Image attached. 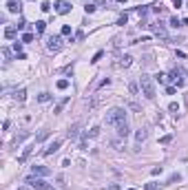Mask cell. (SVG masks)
<instances>
[{
    "mask_svg": "<svg viewBox=\"0 0 188 190\" xmlns=\"http://www.w3.org/2000/svg\"><path fill=\"white\" fill-rule=\"evenodd\" d=\"M44 29H46V22H44V20H38V22H35V31H38V33H42Z\"/></svg>",
    "mask_w": 188,
    "mask_h": 190,
    "instance_id": "cell-19",
    "label": "cell"
},
{
    "mask_svg": "<svg viewBox=\"0 0 188 190\" xmlns=\"http://www.w3.org/2000/svg\"><path fill=\"white\" fill-rule=\"evenodd\" d=\"M84 11H87V13H93V11H95V5H87V7H84Z\"/></svg>",
    "mask_w": 188,
    "mask_h": 190,
    "instance_id": "cell-34",
    "label": "cell"
},
{
    "mask_svg": "<svg viewBox=\"0 0 188 190\" xmlns=\"http://www.w3.org/2000/svg\"><path fill=\"white\" fill-rule=\"evenodd\" d=\"M126 20H128V18H126V13H124V16H122L120 20H117V24H126Z\"/></svg>",
    "mask_w": 188,
    "mask_h": 190,
    "instance_id": "cell-40",
    "label": "cell"
},
{
    "mask_svg": "<svg viewBox=\"0 0 188 190\" xmlns=\"http://www.w3.org/2000/svg\"><path fill=\"white\" fill-rule=\"evenodd\" d=\"M171 24H173V27H179L182 20H179V18H171Z\"/></svg>",
    "mask_w": 188,
    "mask_h": 190,
    "instance_id": "cell-36",
    "label": "cell"
},
{
    "mask_svg": "<svg viewBox=\"0 0 188 190\" xmlns=\"http://www.w3.org/2000/svg\"><path fill=\"white\" fill-rule=\"evenodd\" d=\"M106 126H113V128H117L120 124H124V122H126V111L124 108H111L109 113H106Z\"/></svg>",
    "mask_w": 188,
    "mask_h": 190,
    "instance_id": "cell-2",
    "label": "cell"
},
{
    "mask_svg": "<svg viewBox=\"0 0 188 190\" xmlns=\"http://www.w3.org/2000/svg\"><path fill=\"white\" fill-rule=\"evenodd\" d=\"M20 9H22L20 0H7V11H11V13H18Z\"/></svg>",
    "mask_w": 188,
    "mask_h": 190,
    "instance_id": "cell-11",
    "label": "cell"
},
{
    "mask_svg": "<svg viewBox=\"0 0 188 190\" xmlns=\"http://www.w3.org/2000/svg\"><path fill=\"white\" fill-rule=\"evenodd\" d=\"M155 78H157V82H159V84H164V82L168 80V75H164V73H157Z\"/></svg>",
    "mask_w": 188,
    "mask_h": 190,
    "instance_id": "cell-28",
    "label": "cell"
},
{
    "mask_svg": "<svg viewBox=\"0 0 188 190\" xmlns=\"http://www.w3.org/2000/svg\"><path fill=\"white\" fill-rule=\"evenodd\" d=\"M2 53H5V58H7V60H11V51H9V49H7V46H5V49H2Z\"/></svg>",
    "mask_w": 188,
    "mask_h": 190,
    "instance_id": "cell-39",
    "label": "cell"
},
{
    "mask_svg": "<svg viewBox=\"0 0 188 190\" xmlns=\"http://www.w3.org/2000/svg\"><path fill=\"white\" fill-rule=\"evenodd\" d=\"M60 91H64V89H69V80H58V84H55Z\"/></svg>",
    "mask_w": 188,
    "mask_h": 190,
    "instance_id": "cell-21",
    "label": "cell"
},
{
    "mask_svg": "<svg viewBox=\"0 0 188 190\" xmlns=\"http://www.w3.org/2000/svg\"><path fill=\"white\" fill-rule=\"evenodd\" d=\"M144 188H146V190H159L162 186H159V184H155V181H150V184H146Z\"/></svg>",
    "mask_w": 188,
    "mask_h": 190,
    "instance_id": "cell-24",
    "label": "cell"
},
{
    "mask_svg": "<svg viewBox=\"0 0 188 190\" xmlns=\"http://www.w3.org/2000/svg\"><path fill=\"white\" fill-rule=\"evenodd\" d=\"M13 100H16L18 104H22V102L27 100V91H24V89H18V91L13 93Z\"/></svg>",
    "mask_w": 188,
    "mask_h": 190,
    "instance_id": "cell-14",
    "label": "cell"
},
{
    "mask_svg": "<svg viewBox=\"0 0 188 190\" xmlns=\"http://www.w3.org/2000/svg\"><path fill=\"white\" fill-rule=\"evenodd\" d=\"M98 135H100V126H93V128L87 133V137H91V139H93V137H98Z\"/></svg>",
    "mask_w": 188,
    "mask_h": 190,
    "instance_id": "cell-20",
    "label": "cell"
},
{
    "mask_svg": "<svg viewBox=\"0 0 188 190\" xmlns=\"http://www.w3.org/2000/svg\"><path fill=\"white\" fill-rule=\"evenodd\" d=\"M171 141H173V135H164L162 139H159V144H164V146H166V144H171Z\"/></svg>",
    "mask_w": 188,
    "mask_h": 190,
    "instance_id": "cell-25",
    "label": "cell"
},
{
    "mask_svg": "<svg viewBox=\"0 0 188 190\" xmlns=\"http://www.w3.org/2000/svg\"><path fill=\"white\" fill-rule=\"evenodd\" d=\"M5 38H7V40L16 38V27H7V29H5Z\"/></svg>",
    "mask_w": 188,
    "mask_h": 190,
    "instance_id": "cell-18",
    "label": "cell"
},
{
    "mask_svg": "<svg viewBox=\"0 0 188 190\" xmlns=\"http://www.w3.org/2000/svg\"><path fill=\"white\" fill-rule=\"evenodd\" d=\"M18 190H29V188H27V186H22V188H18Z\"/></svg>",
    "mask_w": 188,
    "mask_h": 190,
    "instance_id": "cell-47",
    "label": "cell"
},
{
    "mask_svg": "<svg viewBox=\"0 0 188 190\" xmlns=\"http://www.w3.org/2000/svg\"><path fill=\"white\" fill-rule=\"evenodd\" d=\"M109 190H120V184H111V186H109Z\"/></svg>",
    "mask_w": 188,
    "mask_h": 190,
    "instance_id": "cell-44",
    "label": "cell"
},
{
    "mask_svg": "<svg viewBox=\"0 0 188 190\" xmlns=\"http://www.w3.org/2000/svg\"><path fill=\"white\" fill-rule=\"evenodd\" d=\"M60 146H62V139H53L49 146H46L44 150H42V157H49V155H53V153H58L60 150Z\"/></svg>",
    "mask_w": 188,
    "mask_h": 190,
    "instance_id": "cell-7",
    "label": "cell"
},
{
    "mask_svg": "<svg viewBox=\"0 0 188 190\" xmlns=\"http://www.w3.org/2000/svg\"><path fill=\"white\" fill-rule=\"evenodd\" d=\"M80 135V124H73L71 128H69V139H75Z\"/></svg>",
    "mask_w": 188,
    "mask_h": 190,
    "instance_id": "cell-15",
    "label": "cell"
},
{
    "mask_svg": "<svg viewBox=\"0 0 188 190\" xmlns=\"http://www.w3.org/2000/svg\"><path fill=\"white\" fill-rule=\"evenodd\" d=\"M33 175H38V177H46V175H51V170L46 168V166H33Z\"/></svg>",
    "mask_w": 188,
    "mask_h": 190,
    "instance_id": "cell-13",
    "label": "cell"
},
{
    "mask_svg": "<svg viewBox=\"0 0 188 190\" xmlns=\"http://www.w3.org/2000/svg\"><path fill=\"white\" fill-rule=\"evenodd\" d=\"M22 42H33V33H24L22 35Z\"/></svg>",
    "mask_w": 188,
    "mask_h": 190,
    "instance_id": "cell-30",
    "label": "cell"
},
{
    "mask_svg": "<svg viewBox=\"0 0 188 190\" xmlns=\"http://www.w3.org/2000/svg\"><path fill=\"white\" fill-rule=\"evenodd\" d=\"M109 84H111V80H109V78H104V80L98 84V89H104V86H109Z\"/></svg>",
    "mask_w": 188,
    "mask_h": 190,
    "instance_id": "cell-31",
    "label": "cell"
},
{
    "mask_svg": "<svg viewBox=\"0 0 188 190\" xmlns=\"http://www.w3.org/2000/svg\"><path fill=\"white\" fill-rule=\"evenodd\" d=\"M38 100H40V102H49L51 95H49V93H40V95H38Z\"/></svg>",
    "mask_w": 188,
    "mask_h": 190,
    "instance_id": "cell-26",
    "label": "cell"
},
{
    "mask_svg": "<svg viewBox=\"0 0 188 190\" xmlns=\"http://www.w3.org/2000/svg\"><path fill=\"white\" fill-rule=\"evenodd\" d=\"M31 150H33V148H24V153H22L20 157H18V164H24V161L29 159V155H31Z\"/></svg>",
    "mask_w": 188,
    "mask_h": 190,
    "instance_id": "cell-16",
    "label": "cell"
},
{
    "mask_svg": "<svg viewBox=\"0 0 188 190\" xmlns=\"http://www.w3.org/2000/svg\"><path fill=\"white\" fill-rule=\"evenodd\" d=\"M46 137H49V130L44 128V130H40V135L35 137V141H42V139H46Z\"/></svg>",
    "mask_w": 188,
    "mask_h": 190,
    "instance_id": "cell-23",
    "label": "cell"
},
{
    "mask_svg": "<svg viewBox=\"0 0 188 190\" xmlns=\"http://www.w3.org/2000/svg\"><path fill=\"white\" fill-rule=\"evenodd\" d=\"M131 62H133V58H131L128 53H124V55H117V58H115L113 66H115V69H128V66H131Z\"/></svg>",
    "mask_w": 188,
    "mask_h": 190,
    "instance_id": "cell-5",
    "label": "cell"
},
{
    "mask_svg": "<svg viewBox=\"0 0 188 190\" xmlns=\"http://www.w3.org/2000/svg\"><path fill=\"white\" fill-rule=\"evenodd\" d=\"M153 11H155V13H162V11H164V7H162V5H155V7H153Z\"/></svg>",
    "mask_w": 188,
    "mask_h": 190,
    "instance_id": "cell-38",
    "label": "cell"
},
{
    "mask_svg": "<svg viewBox=\"0 0 188 190\" xmlns=\"http://www.w3.org/2000/svg\"><path fill=\"white\" fill-rule=\"evenodd\" d=\"M171 80L177 84V86H184V84H186V80H184V73H182V71H177V69L171 73Z\"/></svg>",
    "mask_w": 188,
    "mask_h": 190,
    "instance_id": "cell-10",
    "label": "cell"
},
{
    "mask_svg": "<svg viewBox=\"0 0 188 190\" xmlns=\"http://www.w3.org/2000/svg\"><path fill=\"white\" fill-rule=\"evenodd\" d=\"M182 24H186V27H188V18H184V20H182Z\"/></svg>",
    "mask_w": 188,
    "mask_h": 190,
    "instance_id": "cell-46",
    "label": "cell"
},
{
    "mask_svg": "<svg viewBox=\"0 0 188 190\" xmlns=\"http://www.w3.org/2000/svg\"><path fill=\"white\" fill-rule=\"evenodd\" d=\"M168 111H171V113H179V104H177V102H171V104H168Z\"/></svg>",
    "mask_w": 188,
    "mask_h": 190,
    "instance_id": "cell-22",
    "label": "cell"
},
{
    "mask_svg": "<svg viewBox=\"0 0 188 190\" xmlns=\"http://www.w3.org/2000/svg\"><path fill=\"white\" fill-rule=\"evenodd\" d=\"M148 27H150V31H153L157 38L168 40V33H166V24H164V22H153V24H148Z\"/></svg>",
    "mask_w": 188,
    "mask_h": 190,
    "instance_id": "cell-4",
    "label": "cell"
},
{
    "mask_svg": "<svg viewBox=\"0 0 188 190\" xmlns=\"http://www.w3.org/2000/svg\"><path fill=\"white\" fill-rule=\"evenodd\" d=\"M166 93L168 95H175V86H166Z\"/></svg>",
    "mask_w": 188,
    "mask_h": 190,
    "instance_id": "cell-43",
    "label": "cell"
},
{
    "mask_svg": "<svg viewBox=\"0 0 188 190\" xmlns=\"http://www.w3.org/2000/svg\"><path fill=\"white\" fill-rule=\"evenodd\" d=\"M146 137H148V130L139 128V130L135 133V148H133V150H139V148H142V144L146 141Z\"/></svg>",
    "mask_w": 188,
    "mask_h": 190,
    "instance_id": "cell-8",
    "label": "cell"
},
{
    "mask_svg": "<svg viewBox=\"0 0 188 190\" xmlns=\"http://www.w3.org/2000/svg\"><path fill=\"white\" fill-rule=\"evenodd\" d=\"M182 2H184V0H173V5H175L177 9H179V7H182Z\"/></svg>",
    "mask_w": 188,
    "mask_h": 190,
    "instance_id": "cell-45",
    "label": "cell"
},
{
    "mask_svg": "<svg viewBox=\"0 0 188 190\" xmlns=\"http://www.w3.org/2000/svg\"><path fill=\"white\" fill-rule=\"evenodd\" d=\"M117 2H126V0H117Z\"/></svg>",
    "mask_w": 188,
    "mask_h": 190,
    "instance_id": "cell-48",
    "label": "cell"
},
{
    "mask_svg": "<svg viewBox=\"0 0 188 190\" xmlns=\"http://www.w3.org/2000/svg\"><path fill=\"white\" fill-rule=\"evenodd\" d=\"M24 184H29L33 190H53V186H51V184H46L44 179H40L38 175H31V177H27V179H24Z\"/></svg>",
    "mask_w": 188,
    "mask_h": 190,
    "instance_id": "cell-3",
    "label": "cell"
},
{
    "mask_svg": "<svg viewBox=\"0 0 188 190\" xmlns=\"http://www.w3.org/2000/svg\"><path fill=\"white\" fill-rule=\"evenodd\" d=\"M13 49H16V53H18V55H20V53H22V44H20V42H16V44H13Z\"/></svg>",
    "mask_w": 188,
    "mask_h": 190,
    "instance_id": "cell-35",
    "label": "cell"
},
{
    "mask_svg": "<svg viewBox=\"0 0 188 190\" xmlns=\"http://www.w3.org/2000/svg\"><path fill=\"white\" fill-rule=\"evenodd\" d=\"M122 139H124V137H122ZM122 139H111V146L115 150H122V148H124V141H122Z\"/></svg>",
    "mask_w": 188,
    "mask_h": 190,
    "instance_id": "cell-17",
    "label": "cell"
},
{
    "mask_svg": "<svg viewBox=\"0 0 188 190\" xmlns=\"http://www.w3.org/2000/svg\"><path fill=\"white\" fill-rule=\"evenodd\" d=\"M40 9H42V11H49L51 5H49V2H42V7H40Z\"/></svg>",
    "mask_w": 188,
    "mask_h": 190,
    "instance_id": "cell-41",
    "label": "cell"
},
{
    "mask_svg": "<svg viewBox=\"0 0 188 190\" xmlns=\"http://www.w3.org/2000/svg\"><path fill=\"white\" fill-rule=\"evenodd\" d=\"M46 49L49 51H60L62 49V38L60 35H51L49 40H46Z\"/></svg>",
    "mask_w": 188,
    "mask_h": 190,
    "instance_id": "cell-6",
    "label": "cell"
},
{
    "mask_svg": "<svg viewBox=\"0 0 188 190\" xmlns=\"http://www.w3.org/2000/svg\"><path fill=\"white\" fill-rule=\"evenodd\" d=\"M139 89H142V95H144L146 100H155V97H157L155 82H153V78H150V75H146V73L139 75Z\"/></svg>",
    "mask_w": 188,
    "mask_h": 190,
    "instance_id": "cell-1",
    "label": "cell"
},
{
    "mask_svg": "<svg viewBox=\"0 0 188 190\" xmlns=\"http://www.w3.org/2000/svg\"><path fill=\"white\" fill-rule=\"evenodd\" d=\"M128 108H133L135 113H139V106H137V104H135V102H128Z\"/></svg>",
    "mask_w": 188,
    "mask_h": 190,
    "instance_id": "cell-37",
    "label": "cell"
},
{
    "mask_svg": "<svg viewBox=\"0 0 188 190\" xmlns=\"http://www.w3.org/2000/svg\"><path fill=\"white\" fill-rule=\"evenodd\" d=\"M55 11H58L60 16H64V13L71 11V5L67 2V0H58V2H55Z\"/></svg>",
    "mask_w": 188,
    "mask_h": 190,
    "instance_id": "cell-9",
    "label": "cell"
},
{
    "mask_svg": "<svg viewBox=\"0 0 188 190\" xmlns=\"http://www.w3.org/2000/svg\"><path fill=\"white\" fill-rule=\"evenodd\" d=\"M128 190H137V188H128Z\"/></svg>",
    "mask_w": 188,
    "mask_h": 190,
    "instance_id": "cell-49",
    "label": "cell"
},
{
    "mask_svg": "<svg viewBox=\"0 0 188 190\" xmlns=\"http://www.w3.org/2000/svg\"><path fill=\"white\" fill-rule=\"evenodd\" d=\"M67 102H69V100H67V97H64V100H62V102L58 104V106H55V111H53V113H60V111L64 108V104H67Z\"/></svg>",
    "mask_w": 188,
    "mask_h": 190,
    "instance_id": "cell-29",
    "label": "cell"
},
{
    "mask_svg": "<svg viewBox=\"0 0 188 190\" xmlns=\"http://www.w3.org/2000/svg\"><path fill=\"white\" fill-rule=\"evenodd\" d=\"M128 91L135 95V93H137V84H135V82H131V84H128Z\"/></svg>",
    "mask_w": 188,
    "mask_h": 190,
    "instance_id": "cell-33",
    "label": "cell"
},
{
    "mask_svg": "<svg viewBox=\"0 0 188 190\" xmlns=\"http://www.w3.org/2000/svg\"><path fill=\"white\" fill-rule=\"evenodd\" d=\"M100 58H102V51H98V53H95V55H93V60H91V62H98V60H100Z\"/></svg>",
    "mask_w": 188,
    "mask_h": 190,
    "instance_id": "cell-42",
    "label": "cell"
},
{
    "mask_svg": "<svg viewBox=\"0 0 188 190\" xmlns=\"http://www.w3.org/2000/svg\"><path fill=\"white\" fill-rule=\"evenodd\" d=\"M179 179H182V175H171V177H168V184H175V181H179Z\"/></svg>",
    "mask_w": 188,
    "mask_h": 190,
    "instance_id": "cell-27",
    "label": "cell"
},
{
    "mask_svg": "<svg viewBox=\"0 0 188 190\" xmlns=\"http://www.w3.org/2000/svg\"><path fill=\"white\" fill-rule=\"evenodd\" d=\"M115 130H117V135H120V137H128V135H131V128H128V122H124V124H120V126H117Z\"/></svg>",
    "mask_w": 188,
    "mask_h": 190,
    "instance_id": "cell-12",
    "label": "cell"
},
{
    "mask_svg": "<svg viewBox=\"0 0 188 190\" xmlns=\"http://www.w3.org/2000/svg\"><path fill=\"white\" fill-rule=\"evenodd\" d=\"M62 35H71V27H69V24L62 27Z\"/></svg>",
    "mask_w": 188,
    "mask_h": 190,
    "instance_id": "cell-32",
    "label": "cell"
}]
</instances>
